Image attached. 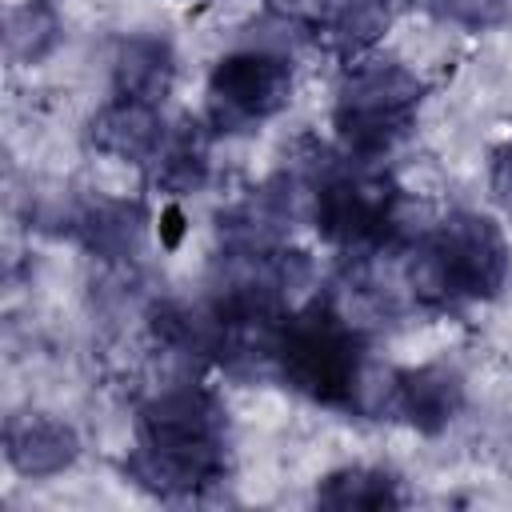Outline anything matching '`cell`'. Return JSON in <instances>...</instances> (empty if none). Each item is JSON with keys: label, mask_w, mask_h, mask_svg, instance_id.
Here are the masks:
<instances>
[{"label": "cell", "mask_w": 512, "mask_h": 512, "mask_svg": "<svg viewBox=\"0 0 512 512\" xmlns=\"http://www.w3.org/2000/svg\"><path fill=\"white\" fill-rule=\"evenodd\" d=\"M512 268L504 228L484 212H448L400 256V280L420 308L496 300Z\"/></svg>", "instance_id": "1"}, {"label": "cell", "mask_w": 512, "mask_h": 512, "mask_svg": "<svg viewBox=\"0 0 512 512\" xmlns=\"http://www.w3.org/2000/svg\"><path fill=\"white\" fill-rule=\"evenodd\" d=\"M296 176L304 180L320 240L356 260L396 248L404 228V196L380 160H360L344 148H316Z\"/></svg>", "instance_id": "2"}, {"label": "cell", "mask_w": 512, "mask_h": 512, "mask_svg": "<svg viewBox=\"0 0 512 512\" xmlns=\"http://www.w3.org/2000/svg\"><path fill=\"white\" fill-rule=\"evenodd\" d=\"M272 372L284 380V388H292L312 404L356 412L368 388L364 332L332 300H312L304 308H292L276 328Z\"/></svg>", "instance_id": "3"}, {"label": "cell", "mask_w": 512, "mask_h": 512, "mask_svg": "<svg viewBox=\"0 0 512 512\" xmlns=\"http://www.w3.org/2000/svg\"><path fill=\"white\" fill-rule=\"evenodd\" d=\"M424 92V80L400 60H352L332 100L340 148L360 160H384L412 132Z\"/></svg>", "instance_id": "4"}, {"label": "cell", "mask_w": 512, "mask_h": 512, "mask_svg": "<svg viewBox=\"0 0 512 512\" xmlns=\"http://www.w3.org/2000/svg\"><path fill=\"white\" fill-rule=\"evenodd\" d=\"M292 56L260 44L224 52L204 88V116L212 132H248L272 120L292 100Z\"/></svg>", "instance_id": "5"}, {"label": "cell", "mask_w": 512, "mask_h": 512, "mask_svg": "<svg viewBox=\"0 0 512 512\" xmlns=\"http://www.w3.org/2000/svg\"><path fill=\"white\" fill-rule=\"evenodd\" d=\"M136 440L228 452V408L204 384L180 380L152 392L136 412Z\"/></svg>", "instance_id": "6"}, {"label": "cell", "mask_w": 512, "mask_h": 512, "mask_svg": "<svg viewBox=\"0 0 512 512\" xmlns=\"http://www.w3.org/2000/svg\"><path fill=\"white\" fill-rule=\"evenodd\" d=\"M464 376L456 364L432 360L416 368L388 372L384 384V412H392L400 424H408L420 436H440L464 408Z\"/></svg>", "instance_id": "7"}, {"label": "cell", "mask_w": 512, "mask_h": 512, "mask_svg": "<svg viewBox=\"0 0 512 512\" xmlns=\"http://www.w3.org/2000/svg\"><path fill=\"white\" fill-rule=\"evenodd\" d=\"M124 472L136 488L160 500H196L212 484L228 476V452H200V448H164L136 440L124 456Z\"/></svg>", "instance_id": "8"}, {"label": "cell", "mask_w": 512, "mask_h": 512, "mask_svg": "<svg viewBox=\"0 0 512 512\" xmlns=\"http://www.w3.org/2000/svg\"><path fill=\"white\" fill-rule=\"evenodd\" d=\"M80 456V436L68 420L52 412H16L4 424V460L16 476L48 480L72 468Z\"/></svg>", "instance_id": "9"}, {"label": "cell", "mask_w": 512, "mask_h": 512, "mask_svg": "<svg viewBox=\"0 0 512 512\" xmlns=\"http://www.w3.org/2000/svg\"><path fill=\"white\" fill-rule=\"evenodd\" d=\"M92 256L108 264H124L144 248L148 236V208L140 200L124 196H92L76 204L72 228H68Z\"/></svg>", "instance_id": "10"}, {"label": "cell", "mask_w": 512, "mask_h": 512, "mask_svg": "<svg viewBox=\"0 0 512 512\" xmlns=\"http://www.w3.org/2000/svg\"><path fill=\"white\" fill-rule=\"evenodd\" d=\"M168 136V124L160 116V104H144V100H128V96H112L88 124V140L136 168H148L152 156L160 152Z\"/></svg>", "instance_id": "11"}, {"label": "cell", "mask_w": 512, "mask_h": 512, "mask_svg": "<svg viewBox=\"0 0 512 512\" xmlns=\"http://www.w3.org/2000/svg\"><path fill=\"white\" fill-rule=\"evenodd\" d=\"M152 336L188 364H224L228 360V324L224 316L200 300H160L152 308Z\"/></svg>", "instance_id": "12"}, {"label": "cell", "mask_w": 512, "mask_h": 512, "mask_svg": "<svg viewBox=\"0 0 512 512\" xmlns=\"http://www.w3.org/2000/svg\"><path fill=\"white\" fill-rule=\"evenodd\" d=\"M176 80V52L156 32H132L112 52V92L144 104H160Z\"/></svg>", "instance_id": "13"}, {"label": "cell", "mask_w": 512, "mask_h": 512, "mask_svg": "<svg viewBox=\"0 0 512 512\" xmlns=\"http://www.w3.org/2000/svg\"><path fill=\"white\" fill-rule=\"evenodd\" d=\"M392 20H396V0H324L312 28L328 52L352 64L368 56L372 44H380Z\"/></svg>", "instance_id": "14"}, {"label": "cell", "mask_w": 512, "mask_h": 512, "mask_svg": "<svg viewBox=\"0 0 512 512\" xmlns=\"http://www.w3.org/2000/svg\"><path fill=\"white\" fill-rule=\"evenodd\" d=\"M208 144H212V132L196 120H184V124H168V136L160 144V152L152 156V164L144 168L152 176L156 188H164L168 196H188V192H200L204 180H208Z\"/></svg>", "instance_id": "15"}, {"label": "cell", "mask_w": 512, "mask_h": 512, "mask_svg": "<svg viewBox=\"0 0 512 512\" xmlns=\"http://www.w3.org/2000/svg\"><path fill=\"white\" fill-rule=\"evenodd\" d=\"M404 500L408 496L396 472L376 464H344L316 484V504L332 512H380V508H400Z\"/></svg>", "instance_id": "16"}, {"label": "cell", "mask_w": 512, "mask_h": 512, "mask_svg": "<svg viewBox=\"0 0 512 512\" xmlns=\"http://www.w3.org/2000/svg\"><path fill=\"white\" fill-rule=\"evenodd\" d=\"M60 44V16L48 0H20L4 16V52L12 64H40Z\"/></svg>", "instance_id": "17"}, {"label": "cell", "mask_w": 512, "mask_h": 512, "mask_svg": "<svg viewBox=\"0 0 512 512\" xmlns=\"http://www.w3.org/2000/svg\"><path fill=\"white\" fill-rule=\"evenodd\" d=\"M432 16L444 24H460L472 32L512 24V0H428Z\"/></svg>", "instance_id": "18"}, {"label": "cell", "mask_w": 512, "mask_h": 512, "mask_svg": "<svg viewBox=\"0 0 512 512\" xmlns=\"http://www.w3.org/2000/svg\"><path fill=\"white\" fill-rule=\"evenodd\" d=\"M492 192H496L500 208L512 212V136H508V144H504V148L496 152V160H492Z\"/></svg>", "instance_id": "19"}]
</instances>
